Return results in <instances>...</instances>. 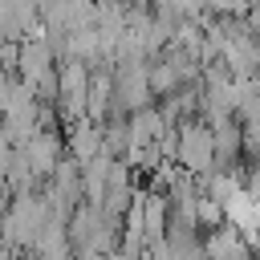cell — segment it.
I'll use <instances>...</instances> for the list:
<instances>
[{"mask_svg": "<svg viewBox=\"0 0 260 260\" xmlns=\"http://www.w3.org/2000/svg\"><path fill=\"white\" fill-rule=\"evenodd\" d=\"M240 154L260 162V118H244L240 122Z\"/></svg>", "mask_w": 260, "mask_h": 260, "instance_id": "5", "label": "cell"}, {"mask_svg": "<svg viewBox=\"0 0 260 260\" xmlns=\"http://www.w3.org/2000/svg\"><path fill=\"white\" fill-rule=\"evenodd\" d=\"M65 130V154L81 167V162H89L93 154H102V122H89V118H81V122H73V126H61Z\"/></svg>", "mask_w": 260, "mask_h": 260, "instance_id": "4", "label": "cell"}, {"mask_svg": "<svg viewBox=\"0 0 260 260\" xmlns=\"http://www.w3.org/2000/svg\"><path fill=\"white\" fill-rule=\"evenodd\" d=\"M199 256H203V260H256V256H252V244H248L232 223L211 228V232L199 240Z\"/></svg>", "mask_w": 260, "mask_h": 260, "instance_id": "3", "label": "cell"}, {"mask_svg": "<svg viewBox=\"0 0 260 260\" xmlns=\"http://www.w3.org/2000/svg\"><path fill=\"white\" fill-rule=\"evenodd\" d=\"M61 154H65V142H61V134H57V130H37L24 146H16L20 167H24L32 179H41V183L53 175V167L61 162Z\"/></svg>", "mask_w": 260, "mask_h": 260, "instance_id": "2", "label": "cell"}, {"mask_svg": "<svg viewBox=\"0 0 260 260\" xmlns=\"http://www.w3.org/2000/svg\"><path fill=\"white\" fill-rule=\"evenodd\" d=\"M171 162L195 179H203L215 167V146H211V130L199 118L175 122V146H171Z\"/></svg>", "mask_w": 260, "mask_h": 260, "instance_id": "1", "label": "cell"}, {"mask_svg": "<svg viewBox=\"0 0 260 260\" xmlns=\"http://www.w3.org/2000/svg\"><path fill=\"white\" fill-rule=\"evenodd\" d=\"M203 12H211L219 20H232V16H244L248 12V0H203Z\"/></svg>", "mask_w": 260, "mask_h": 260, "instance_id": "6", "label": "cell"}]
</instances>
